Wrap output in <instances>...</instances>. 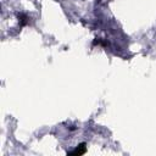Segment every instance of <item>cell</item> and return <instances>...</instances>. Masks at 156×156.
Segmentation results:
<instances>
[{"label":"cell","instance_id":"1","mask_svg":"<svg viewBox=\"0 0 156 156\" xmlns=\"http://www.w3.org/2000/svg\"><path fill=\"white\" fill-rule=\"evenodd\" d=\"M85 153V144L83 143V144H80V149H76L74 151H71L70 154L71 155H82V154H84Z\"/></svg>","mask_w":156,"mask_h":156}]
</instances>
